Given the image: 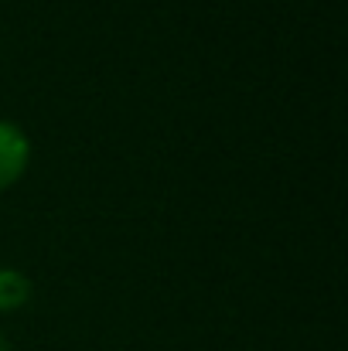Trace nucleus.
<instances>
[{"instance_id":"nucleus-2","label":"nucleus","mask_w":348,"mask_h":351,"mask_svg":"<svg viewBox=\"0 0 348 351\" xmlns=\"http://www.w3.org/2000/svg\"><path fill=\"white\" fill-rule=\"evenodd\" d=\"M27 300H31V280L21 269L0 266V314L21 311L27 307Z\"/></svg>"},{"instance_id":"nucleus-1","label":"nucleus","mask_w":348,"mask_h":351,"mask_svg":"<svg viewBox=\"0 0 348 351\" xmlns=\"http://www.w3.org/2000/svg\"><path fill=\"white\" fill-rule=\"evenodd\" d=\"M27 160H31L27 133L17 123L0 119V191H7L10 184L21 181V174L27 171Z\"/></svg>"},{"instance_id":"nucleus-3","label":"nucleus","mask_w":348,"mask_h":351,"mask_svg":"<svg viewBox=\"0 0 348 351\" xmlns=\"http://www.w3.org/2000/svg\"><path fill=\"white\" fill-rule=\"evenodd\" d=\"M0 351H10V341L3 338V331H0Z\"/></svg>"}]
</instances>
